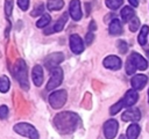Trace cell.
<instances>
[{
  "mask_svg": "<svg viewBox=\"0 0 149 139\" xmlns=\"http://www.w3.org/2000/svg\"><path fill=\"white\" fill-rule=\"evenodd\" d=\"M80 124V119L77 114L70 111H63L55 116L54 125L56 130L62 134L72 133Z\"/></svg>",
  "mask_w": 149,
  "mask_h": 139,
  "instance_id": "obj_1",
  "label": "cell"
},
{
  "mask_svg": "<svg viewBox=\"0 0 149 139\" xmlns=\"http://www.w3.org/2000/svg\"><path fill=\"white\" fill-rule=\"evenodd\" d=\"M13 75L21 86L23 90L29 89V82H28V73H27V65L23 59H17L16 63L13 66Z\"/></svg>",
  "mask_w": 149,
  "mask_h": 139,
  "instance_id": "obj_2",
  "label": "cell"
},
{
  "mask_svg": "<svg viewBox=\"0 0 149 139\" xmlns=\"http://www.w3.org/2000/svg\"><path fill=\"white\" fill-rule=\"evenodd\" d=\"M13 129L20 136L27 137L29 139H38L40 138V134H38L37 130L29 123H17V124L14 125Z\"/></svg>",
  "mask_w": 149,
  "mask_h": 139,
  "instance_id": "obj_3",
  "label": "cell"
},
{
  "mask_svg": "<svg viewBox=\"0 0 149 139\" xmlns=\"http://www.w3.org/2000/svg\"><path fill=\"white\" fill-rule=\"evenodd\" d=\"M68 98V93L64 89H59V90H55L50 94L49 96V103L54 109H61Z\"/></svg>",
  "mask_w": 149,
  "mask_h": 139,
  "instance_id": "obj_4",
  "label": "cell"
},
{
  "mask_svg": "<svg viewBox=\"0 0 149 139\" xmlns=\"http://www.w3.org/2000/svg\"><path fill=\"white\" fill-rule=\"evenodd\" d=\"M63 80V71L62 68L57 67L51 70V76L47 83V90H54L56 87H58L62 83Z\"/></svg>",
  "mask_w": 149,
  "mask_h": 139,
  "instance_id": "obj_5",
  "label": "cell"
},
{
  "mask_svg": "<svg viewBox=\"0 0 149 139\" xmlns=\"http://www.w3.org/2000/svg\"><path fill=\"white\" fill-rule=\"evenodd\" d=\"M64 60V54L62 52H54L51 54H49L45 60H44V65L48 70H54L57 68L58 65Z\"/></svg>",
  "mask_w": 149,
  "mask_h": 139,
  "instance_id": "obj_6",
  "label": "cell"
},
{
  "mask_svg": "<svg viewBox=\"0 0 149 139\" xmlns=\"http://www.w3.org/2000/svg\"><path fill=\"white\" fill-rule=\"evenodd\" d=\"M119 130V123L115 119H108L104 124V134L106 139H114Z\"/></svg>",
  "mask_w": 149,
  "mask_h": 139,
  "instance_id": "obj_7",
  "label": "cell"
},
{
  "mask_svg": "<svg viewBox=\"0 0 149 139\" xmlns=\"http://www.w3.org/2000/svg\"><path fill=\"white\" fill-rule=\"evenodd\" d=\"M68 21V14H63L52 25H50L49 28H44V34L45 35H50V34H54V32H58L61 30H63L65 23Z\"/></svg>",
  "mask_w": 149,
  "mask_h": 139,
  "instance_id": "obj_8",
  "label": "cell"
},
{
  "mask_svg": "<svg viewBox=\"0 0 149 139\" xmlns=\"http://www.w3.org/2000/svg\"><path fill=\"white\" fill-rule=\"evenodd\" d=\"M70 49L76 54H79V53H81L84 51L85 45H84L83 39L79 37V35L73 34V35L70 36Z\"/></svg>",
  "mask_w": 149,
  "mask_h": 139,
  "instance_id": "obj_9",
  "label": "cell"
},
{
  "mask_svg": "<svg viewBox=\"0 0 149 139\" xmlns=\"http://www.w3.org/2000/svg\"><path fill=\"white\" fill-rule=\"evenodd\" d=\"M128 58L133 61V64L135 65L136 70H140V71L147 70V67H148V61H147L140 53H137V52H132Z\"/></svg>",
  "mask_w": 149,
  "mask_h": 139,
  "instance_id": "obj_10",
  "label": "cell"
},
{
  "mask_svg": "<svg viewBox=\"0 0 149 139\" xmlns=\"http://www.w3.org/2000/svg\"><path fill=\"white\" fill-rule=\"evenodd\" d=\"M102 65H104L106 68H108V70L115 71V70H120V67H121V65H122V61H121V59H120L119 57H116V56H107V57L104 59Z\"/></svg>",
  "mask_w": 149,
  "mask_h": 139,
  "instance_id": "obj_11",
  "label": "cell"
},
{
  "mask_svg": "<svg viewBox=\"0 0 149 139\" xmlns=\"http://www.w3.org/2000/svg\"><path fill=\"white\" fill-rule=\"evenodd\" d=\"M69 13L70 16L74 21H79L81 19V7L79 0H71L69 5Z\"/></svg>",
  "mask_w": 149,
  "mask_h": 139,
  "instance_id": "obj_12",
  "label": "cell"
},
{
  "mask_svg": "<svg viewBox=\"0 0 149 139\" xmlns=\"http://www.w3.org/2000/svg\"><path fill=\"white\" fill-rule=\"evenodd\" d=\"M148 82V78L144 74H135L132 80H130V85L133 87L134 90H141L144 88V86Z\"/></svg>",
  "mask_w": 149,
  "mask_h": 139,
  "instance_id": "obj_13",
  "label": "cell"
},
{
  "mask_svg": "<svg viewBox=\"0 0 149 139\" xmlns=\"http://www.w3.org/2000/svg\"><path fill=\"white\" fill-rule=\"evenodd\" d=\"M121 118H122L123 122H134V123H135V122L140 120V118H141V112H140V110L136 109V108H130V109H127V110L122 114Z\"/></svg>",
  "mask_w": 149,
  "mask_h": 139,
  "instance_id": "obj_14",
  "label": "cell"
},
{
  "mask_svg": "<svg viewBox=\"0 0 149 139\" xmlns=\"http://www.w3.org/2000/svg\"><path fill=\"white\" fill-rule=\"evenodd\" d=\"M137 100H139V94L134 89L127 90L126 94H125V96H123V98H122L125 107H132V105H134L137 102Z\"/></svg>",
  "mask_w": 149,
  "mask_h": 139,
  "instance_id": "obj_15",
  "label": "cell"
},
{
  "mask_svg": "<svg viewBox=\"0 0 149 139\" xmlns=\"http://www.w3.org/2000/svg\"><path fill=\"white\" fill-rule=\"evenodd\" d=\"M31 76H33V82L35 86L40 87L43 82V70L40 65H35L33 67V72H31Z\"/></svg>",
  "mask_w": 149,
  "mask_h": 139,
  "instance_id": "obj_16",
  "label": "cell"
},
{
  "mask_svg": "<svg viewBox=\"0 0 149 139\" xmlns=\"http://www.w3.org/2000/svg\"><path fill=\"white\" fill-rule=\"evenodd\" d=\"M108 32L109 35L112 36H118V35H121L122 32V24L120 22V20L118 19H113L108 25Z\"/></svg>",
  "mask_w": 149,
  "mask_h": 139,
  "instance_id": "obj_17",
  "label": "cell"
},
{
  "mask_svg": "<svg viewBox=\"0 0 149 139\" xmlns=\"http://www.w3.org/2000/svg\"><path fill=\"white\" fill-rule=\"evenodd\" d=\"M140 131H141V129L136 123L130 124L127 129V132H126L127 139H137V137L140 134Z\"/></svg>",
  "mask_w": 149,
  "mask_h": 139,
  "instance_id": "obj_18",
  "label": "cell"
},
{
  "mask_svg": "<svg viewBox=\"0 0 149 139\" xmlns=\"http://www.w3.org/2000/svg\"><path fill=\"white\" fill-rule=\"evenodd\" d=\"M134 9L129 6H126L121 9V19L123 22H129L133 17H134Z\"/></svg>",
  "mask_w": 149,
  "mask_h": 139,
  "instance_id": "obj_19",
  "label": "cell"
},
{
  "mask_svg": "<svg viewBox=\"0 0 149 139\" xmlns=\"http://www.w3.org/2000/svg\"><path fill=\"white\" fill-rule=\"evenodd\" d=\"M64 6V1L63 0H48L47 2V7L50 10H61Z\"/></svg>",
  "mask_w": 149,
  "mask_h": 139,
  "instance_id": "obj_20",
  "label": "cell"
},
{
  "mask_svg": "<svg viewBox=\"0 0 149 139\" xmlns=\"http://www.w3.org/2000/svg\"><path fill=\"white\" fill-rule=\"evenodd\" d=\"M50 20H51V17L49 14H43L36 22V27L37 28H47V25H49V23H50Z\"/></svg>",
  "mask_w": 149,
  "mask_h": 139,
  "instance_id": "obj_21",
  "label": "cell"
},
{
  "mask_svg": "<svg viewBox=\"0 0 149 139\" xmlns=\"http://www.w3.org/2000/svg\"><path fill=\"white\" fill-rule=\"evenodd\" d=\"M9 87H10V82H9L8 76L1 75L0 76V92L1 93H7Z\"/></svg>",
  "mask_w": 149,
  "mask_h": 139,
  "instance_id": "obj_22",
  "label": "cell"
},
{
  "mask_svg": "<svg viewBox=\"0 0 149 139\" xmlns=\"http://www.w3.org/2000/svg\"><path fill=\"white\" fill-rule=\"evenodd\" d=\"M148 32H149V27L148 25H143L141 28V31H140V35H139V43L141 45H146Z\"/></svg>",
  "mask_w": 149,
  "mask_h": 139,
  "instance_id": "obj_23",
  "label": "cell"
},
{
  "mask_svg": "<svg viewBox=\"0 0 149 139\" xmlns=\"http://www.w3.org/2000/svg\"><path fill=\"white\" fill-rule=\"evenodd\" d=\"M122 3H123V0H106V6L112 10H115L119 7H121Z\"/></svg>",
  "mask_w": 149,
  "mask_h": 139,
  "instance_id": "obj_24",
  "label": "cell"
},
{
  "mask_svg": "<svg viewBox=\"0 0 149 139\" xmlns=\"http://www.w3.org/2000/svg\"><path fill=\"white\" fill-rule=\"evenodd\" d=\"M122 108H125V104H123V101L120 100V101H118L115 104H113V105L109 108V114H111V115H115V114H118Z\"/></svg>",
  "mask_w": 149,
  "mask_h": 139,
  "instance_id": "obj_25",
  "label": "cell"
},
{
  "mask_svg": "<svg viewBox=\"0 0 149 139\" xmlns=\"http://www.w3.org/2000/svg\"><path fill=\"white\" fill-rule=\"evenodd\" d=\"M128 23H129V30L133 31V32H135V31L140 28V20H139L136 16H134Z\"/></svg>",
  "mask_w": 149,
  "mask_h": 139,
  "instance_id": "obj_26",
  "label": "cell"
},
{
  "mask_svg": "<svg viewBox=\"0 0 149 139\" xmlns=\"http://www.w3.org/2000/svg\"><path fill=\"white\" fill-rule=\"evenodd\" d=\"M13 6H14V1L13 0H5V14H6L7 17H9L12 15Z\"/></svg>",
  "mask_w": 149,
  "mask_h": 139,
  "instance_id": "obj_27",
  "label": "cell"
},
{
  "mask_svg": "<svg viewBox=\"0 0 149 139\" xmlns=\"http://www.w3.org/2000/svg\"><path fill=\"white\" fill-rule=\"evenodd\" d=\"M135 71H136L135 65H134V64H133V61L128 58V59H127V61H126V73H127V74H129V75H133V74L135 73Z\"/></svg>",
  "mask_w": 149,
  "mask_h": 139,
  "instance_id": "obj_28",
  "label": "cell"
},
{
  "mask_svg": "<svg viewBox=\"0 0 149 139\" xmlns=\"http://www.w3.org/2000/svg\"><path fill=\"white\" fill-rule=\"evenodd\" d=\"M43 10H44V5H43V3H38V5L31 10L30 15H31V16H42Z\"/></svg>",
  "mask_w": 149,
  "mask_h": 139,
  "instance_id": "obj_29",
  "label": "cell"
},
{
  "mask_svg": "<svg viewBox=\"0 0 149 139\" xmlns=\"http://www.w3.org/2000/svg\"><path fill=\"white\" fill-rule=\"evenodd\" d=\"M116 46H118V50H119V52H120V53H126V52H127V50H128V45H127L126 41H122V39L118 41Z\"/></svg>",
  "mask_w": 149,
  "mask_h": 139,
  "instance_id": "obj_30",
  "label": "cell"
},
{
  "mask_svg": "<svg viewBox=\"0 0 149 139\" xmlns=\"http://www.w3.org/2000/svg\"><path fill=\"white\" fill-rule=\"evenodd\" d=\"M8 117V108L6 105H0V119H6Z\"/></svg>",
  "mask_w": 149,
  "mask_h": 139,
  "instance_id": "obj_31",
  "label": "cell"
},
{
  "mask_svg": "<svg viewBox=\"0 0 149 139\" xmlns=\"http://www.w3.org/2000/svg\"><path fill=\"white\" fill-rule=\"evenodd\" d=\"M17 6L22 10H27L29 7V0H17Z\"/></svg>",
  "mask_w": 149,
  "mask_h": 139,
  "instance_id": "obj_32",
  "label": "cell"
},
{
  "mask_svg": "<svg viewBox=\"0 0 149 139\" xmlns=\"http://www.w3.org/2000/svg\"><path fill=\"white\" fill-rule=\"evenodd\" d=\"M93 39H94V35H93V32H87V35H86V37H85L86 44H92Z\"/></svg>",
  "mask_w": 149,
  "mask_h": 139,
  "instance_id": "obj_33",
  "label": "cell"
},
{
  "mask_svg": "<svg viewBox=\"0 0 149 139\" xmlns=\"http://www.w3.org/2000/svg\"><path fill=\"white\" fill-rule=\"evenodd\" d=\"M128 1L133 7H137V5H139V0H128Z\"/></svg>",
  "mask_w": 149,
  "mask_h": 139,
  "instance_id": "obj_34",
  "label": "cell"
},
{
  "mask_svg": "<svg viewBox=\"0 0 149 139\" xmlns=\"http://www.w3.org/2000/svg\"><path fill=\"white\" fill-rule=\"evenodd\" d=\"M90 30H95V23H94V21H91V23H90Z\"/></svg>",
  "mask_w": 149,
  "mask_h": 139,
  "instance_id": "obj_35",
  "label": "cell"
},
{
  "mask_svg": "<svg viewBox=\"0 0 149 139\" xmlns=\"http://www.w3.org/2000/svg\"><path fill=\"white\" fill-rule=\"evenodd\" d=\"M119 139H127V137H126V136H123V134H121V136L119 137Z\"/></svg>",
  "mask_w": 149,
  "mask_h": 139,
  "instance_id": "obj_36",
  "label": "cell"
},
{
  "mask_svg": "<svg viewBox=\"0 0 149 139\" xmlns=\"http://www.w3.org/2000/svg\"><path fill=\"white\" fill-rule=\"evenodd\" d=\"M147 56H148V57H149V51H147Z\"/></svg>",
  "mask_w": 149,
  "mask_h": 139,
  "instance_id": "obj_37",
  "label": "cell"
},
{
  "mask_svg": "<svg viewBox=\"0 0 149 139\" xmlns=\"http://www.w3.org/2000/svg\"><path fill=\"white\" fill-rule=\"evenodd\" d=\"M148 96H149V90H148ZM148 101H149V100H148Z\"/></svg>",
  "mask_w": 149,
  "mask_h": 139,
  "instance_id": "obj_38",
  "label": "cell"
}]
</instances>
